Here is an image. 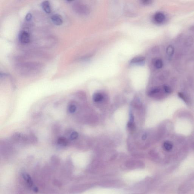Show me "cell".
Returning a JSON list of instances; mask_svg holds the SVG:
<instances>
[{"instance_id": "cell-1", "label": "cell", "mask_w": 194, "mask_h": 194, "mask_svg": "<svg viewBox=\"0 0 194 194\" xmlns=\"http://www.w3.org/2000/svg\"><path fill=\"white\" fill-rule=\"evenodd\" d=\"M73 7L76 12L81 14L87 15L89 12L88 7L84 4L77 3H76Z\"/></svg>"}, {"instance_id": "cell-2", "label": "cell", "mask_w": 194, "mask_h": 194, "mask_svg": "<svg viewBox=\"0 0 194 194\" xmlns=\"http://www.w3.org/2000/svg\"><path fill=\"white\" fill-rule=\"evenodd\" d=\"M18 39L19 42L23 44L29 43L31 40L29 33L27 31H21L19 34Z\"/></svg>"}, {"instance_id": "cell-3", "label": "cell", "mask_w": 194, "mask_h": 194, "mask_svg": "<svg viewBox=\"0 0 194 194\" xmlns=\"http://www.w3.org/2000/svg\"><path fill=\"white\" fill-rule=\"evenodd\" d=\"M22 176H23L24 179L26 183H27V184L29 186L30 188L32 189L33 191H37V188L35 187V186H34L33 182H32V180L29 176L27 174L23 173L22 174Z\"/></svg>"}, {"instance_id": "cell-4", "label": "cell", "mask_w": 194, "mask_h": 194, "mask_svg": "<svg viewBox=\"0 0 194 194\" xmlns=\"http://www.w3.org/2000/svg\"><path fill=\"white\" fill-rule=\"evenodd\" d=\"M51 19L54 24L56 26H60L63 22L62 17L58 14L53 15L51 17Z\"/></svg>"}, {"instance_id": "cell-5", "label": "cell", "mask_w": 194, "mask_h": 194, "mask_svg": "<svg viewBox=\"0 0 194 194\" xmlns=\"http://www.w3.org/2000/svg\"><path fill=\"white\" fill-rule=\"evenodd\" d=\"M165 16L163 13L157 12L154 17V20L158 24H161L165 21Z\"/></svg>"}, {"instance_id": "cell-6", "label": "cell", "mask_w": 194, "mask_h": 194, "mask_svg": "<svg viewBox=\"0 0 194 194\" xmlns=\"http://www.w3.org/2000/svg\"><path fill=\"white\" fill-rule=\"evenodd\" d=\"M145 59V57L142 56H137L133 58L130 61V63L131 64L141 65L144 63Z\"/></svg>"}, {"instance_id": "cell-7", "label": "cell", "mask_w": 194, "mask_h": 194, "mask_svg": "<svg viewBox=\"0 0 194 194\" xmlns=\"http://www.w3.org/2000/svg\"><path fill=\"white\" fill-rule=\"evenodd\" d=\"M41 7L46 13L48 14L51 13V7L49 1H44L41 3Z\"/></svg>"}, {"instance_id": "cell-8", "label": "cell", "mask_w": 194, "mask_h": 194, "mask_svg": "<svg viewBox=\"0 0 194 194\" xmlns=\"http://www.w3.org/2000/svg\"><path fill=\"white\" fill-rule=\"evenodd\" d=\"M57 144L63 147H66L68 145L69 141L65 137H59L57 140Z\"/></svg>"}, {"instance_id": "cell-9", "label": "cell", "mask_w": 194, "mask_h": 194, "mask_svg": "<svg viewBox=\"0 0 194 194\" xmlns=\"http://www.w3.org/2000/svg\"><path fill=\"white\" fill-rule=\"evenodd\" d=\"M23 135L19 132L15 133L12 136V141L16 143L22 142V136Z\"/></svg>"}, {"instance_id": "cell-10", "label": "cell", "mask_w": 194, "mask_h": 194, "mask_svg": "<svg viewBox=\"0 0 194 194\" xmlns=\"http://www.w3.org/2000/svg\"><path fill=\"white\" fill-rule=\"evenodd\" d=\"M27 138H28V144H35L37 143L38 139L37 137L34 134L31 133L29 135H27Z\"/></svg>"}, {"instance_id": "cell-11", "label": "cell", "mask_w": 194, "mask_h": 194, "mask_svg": "<svg viewBox=\"0 0 194 194\" xmlns=\"http://www.w3.org/2000/svg\"><path fill=\"white\" fill-rule=\"evenodd\" d=\"M77 109V107L73 102H70L67 106V111L70 113L72 114L74 113Z\"/></svg>"}, {"instance_id": "cell-12", "label": "cell", "mask_w": 194, "mask_h": 194, "mask_svg": "<svg viewBox=\"0 0 194 194\" xmlns=\"http://www.w3.org/2000/svg\"><path fill=\"white\" fill-rule=\"evenodd\" d=\"M103 96L100 93H96L93 95V99L95 102H101L103 100Z\"/></svg>"}, {"instance_id": "cell-13", "label": "cell", "mask_w": 194, "mask_h": 194, "mask_svg": "<svg viewBox=\"0 0 194 194\" xmlns=\"http://www.w3.org/2000/svg\"><path fill=\"white\" fill-rule=\"evenodd\" d=\"M154 65L156 68L157 69H161L163 66V63L162 61L160 59H157L155 61L154 63Z\"/></svg>"}, {"instance_id": "cell-14", "label": "cell", "mask_w": 194, "mask_h": 194, "mask_svg": "<svg viewBox=\"0 0 194 194\" xmlns=\"http://www.w3.org/2000/svg\"><path fill=\"white\" fill-rule=\"evenodd\" d=\"M166 53L170 57H171L173 55L174 53V48L173 46L170 45L166 49Z\"/></svg>"}, {"instance_id": "cell-15", "label": "cell", "mask_w": 194, "mask_h": 194, "mask_svg": "<svg viewBox=\"0 0 194 194\" xmlns=\"http://www.w3.org/2000/svg\"><path fill=\"white\" fill-rule=\"evenodd\" d=\"M163 147L166 151H170L172 149V145L171 143L168 142V141H166L164 143Z\"/></svg>"}, {"instance_id": "cell-16", "label": "cell", "mask_w": 194, "mask_h": 194, "mask_svg": "<svg viewBox=\"0 0 194 194\" xmlns=\"http://www.w3.org/2000/svg\"><path fill=\"white\" fill-rule=\"evenodd\" d=\"M78 133L76 131H72L70 135V138L71 140H74L78 137Z\"/></svg>"}, {"instance_id": "cell-17", "label": "cell", "mask_w": 194, "mask_h": 194, "mask_svg": "<svg viewBox=\"0 0 194 194\" xmlns=\"http://www.w3.org/2000/svg\"><path fill=\"white\" fill-rule=\"evenodd\" d=\"M52 130H53V132L55 134L58 133L60 131V126L58 124L54 125L53 127H52Z\"/></svg>"}, {"instance_id": "cell-18", "label": "cell", "mask_w": 194, "mask_h": 194, "mask_svg": "<svg viewBox=\"0 0 194 194\" xmlns=\"http://www.w3.org/2000/svg\"><path fill=\"white\" fill-rule=\"evenodd\" d=\"M164 90L166 93L169 94L171 92V89L169 86H163Z\"/></svg>"}, {"instance_id": "cell-19", "label": "cell", "mask_w": 194, "mask_h": 194, "mask_svg": "<svg viewBox=\"0 0 194 194\" xmlns=\"http://www.w3.org/2000/svg\"><path fill=\"white\" fill-rule=\"evenodd\" d=\"M161 91V89L159 88H155L154 89L152 90L150 92V95H152L155 94L157 93L158 92H159Z\"/></svg>"}, {"instance_id": "cell-20", "label": "cell", "mask_w": 194, "mask_h": 194, "mask_svg": "<svg viewBox=\"0 0 194 194\" xmlns=\"http://www.w3.org/2000/svg\"><path fill=\"white\" fill-rule=\"evenodd\" d=\"M32 15L31 13H27L25 17L26 20L27 21H30L32 19Z\"/></svg>"}, {"instance_id": "cell-21", "label": "cell", "mask_w": 194, "mask_h": 194, "mask_svg": "<svg viewBox=\"0 0 194 194\" xmlns=\"http://www.w3.org/2000/svg\"><path fill=\"white\" fill-rule=\"evenodd\" d=\"M152 2V1H150V0H143V1H141L142 4L146 5V6L151 4Z\"/></svg>"}, {"instance_id": "cell-22", "label": "cell", "mask_w": 194, "mask_h": 194, "mask_svg": "<svg viewBox=\"0 0 194 194\" xmlns=\"http://www.w3.org/2000/svg\"><path fill=\"white\" fill-rule=\"evenodd\" d=\"M146 135H144V136H143V137H142L143 140H145L146 139Z\"/></svg>"}, {"instance_id": "cell-23", "label": "cell", "mask_w": 194, "mask_h": 194, "mask_svg": "<svg viewBox=\"0 0 194 194\" xmlns=\"http://www.w3.org/2000/svg\"><path fill=\"white\" fill-rule=\"evenodd\" d=\"M193 31H194V26L193 27Z\"/></svg>"}]
</instances>
